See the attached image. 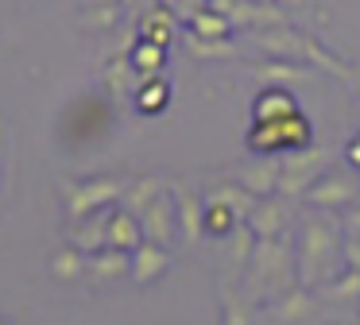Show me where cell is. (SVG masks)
Returning <instances> with one entry per match:
<instances>
[{"instance_id": "9a60e30c", "label": "cell", "mask_w": 360, "mask_h": 325, "mask_svg": "<svg viewBox=\"0 0 360 325\" xmlns=\"http://www.w3.org/2000/svg\"><path fill=\"white\" fill-rule=\"evenodd\" d=\"M349 155H352V159H356V162H360V144H356V147H352V151H349Z\"/></svg>"}, {"instance_id": "9c48e42d", "label": "cell", "mask_w": 360, "mask_h": 325, "mask_svg": "<svg viewBox=\"0 0 360 325\" xmlns=\"http://www.w3.org/2000/svg\"><path fill=\"white\" fill-rule=\"evenodd\" d=\"M306 310H310V298L298 294V298H290V302H283V306H279V317H302Z\"/></svg>"}, {"instance_id": "52a82bcc", "label": "cell", "mask_w": 360, "mask_h": 325, "mask_svg": "<svg viewBox=\"0 0 360 325\" xmlns=\"http://www.w3.org/2000/svg\"><path fill=\"white\" fill-rule=\"evenodd\" d=\"M244 182L252 186V193H267V190H275V167L248 170V174H244Z\"/></svg>"}, {"instance_id": "30bf717a", "label": "cell", "mask_w": 360, "mask_h": 325, "mask_svg": "<svg viewBox=\"0 0 360 325\" xmlns=\"http://www.w3.org/2000/svg\"><path fill=\"white\" fill-rule=\"evenodd\" d=\"M229 224H233V213H229V209H221V201H217V205L210 209V229L213 232H229Z\"/></svg>"}, {"instance_id": "277c9868", "label": "cell", "mask_w": 360, "mask_h": 325, "mask_svg": "<svg viewBox=\"0 0 360 325\" xmlns=\"http://www.w3.org/2000/svg\"><path fill=\"white\" fill-rule=\"evenodd\" d=\"M314 201H321V205H337V201H349L352 198V186L349 182H321V186H314V193H310Z\"/></svg>"}, {"instance_id": "7a4b0ae2", "label": "cell", "mask_w": 360, "mask_h": 325, "mask_svg": "<svg viewBox=\"0 0 360 325\" xmlns=\"http://www.w3.org/2000/svg\"><path fill=\"white\" fill-rule=\"evenodd\" d=\"M283 205H256L248 213V221H252V232H256V236H264V240H271L275 232L283 229Z\"/></svg>"}, {"instance_id": "5b68a950", "label": "cell", "mask_w": 360, "mask_h": 325, "mask_svg": "<svg viewBox=\"0 0 360 325\" xmlns=\"http://www.w3.org/2000/svg\"><path fill=\"white\" fill-rule=\"evenodd\" d=\"M124 255L120 252H112V255H101V260H94V275L97 279H117V275H124Z\"/></svg>"}, {"instance_id": "7c38bea8", "label": "cell", "mask_w": 360, "mask_h": 325, "mask_svg": "<svg viewBox=\"0 0 360 325\" xmlns=\"http://www.w3.org/2000/svg\"><path fill=\"white\" fill-rule=\"evenodd\" d=\"M229 325H248V317H244V310L236 306V302L229 306Z\"/></svg>"}, {"instance_id": "8fae6325", "label": "cell", "mask_w": 360, "mask_h": 325, "mask_svg": "<svg viewBox=\"0 0 360 325\" xmlns=\"http://www.w3.org/2000/svg\"><path fill=\"white\" fill-rule=\"evenodd\" d=\"M337 298H352V294H360V271H352L349 279H341V286H333Z\"/></svg>"}, {"instance_id": "8992f818", "label": "cell", "mask_w": 360, "mask_h": 325, "mask_svg": "<svg viewBox=\"0 0 360 325\" xmlns=\"http://www.w3.org/2000/svg\"><path fill=\"white\" fill-rule=\"evenodd\" d=\"M151 221H148V236L151 240H163L167 229H171V213H167V205H151Z\"/></svg>"}, {"instance_id": "6da1fadb", "label": "cell", "mask_w": 360, "mask_h": 325, "mask_svg": "<svg viewBox=\"0 0 360 325\" xmlns=\"http://www.w3.org/2000/svg\"><path fill=\"white\" fill-rule=\"evenodd\" d=\"M163 267H167V252H159L155 244H148V248H140V252H136L132 275H136V283H151V279H155Z\"/></svg>"}, {"instance_id": "3957f363", "label": "cell", "mask_w": 360, "mask_h": 325, "mask_svg": "<svg viewBox=\"0 0 360 325\" xmlns=\"http://www.w3.org/2000/svg\"><path fill=\"white\" fill-rule=\"evenodd\" d=\"M136 240H140V229H136L132 217H112V224H109V244L117 248V252H124V248H136Z\"/></svg>"}, {"instance_id": "5bb4252c", "label": "cell", "mask_w": 360, "mask_h": 325, "mask_svg": "<svg viewBox=\"0 0 360 325\" xmlns=\"http://www.w3.org/2000/svg\"><path fill=\"white\" fill-rule=\"evenodd\" d=\"M349 224H352V229H356V232H360V209H356V213H352V217H349Z\"/></svg>"}, {"instance_id": "4fadbf2b", "label": "cell", "mask_w": 360, "mask_h": 325, "mask_svg": "<svg viewBox=\"0 0 360 325\" xmlns=\"http://www.w3.org/2000/svg\"><path fill=\"white\" fill-rule=\"evenodd\" d=\"M345 252H349V263H352V267L360 271V244H356V240H352V244L345 248Z\"/></svg>"}, {"instance_id": "ba28073f", "label": "cell", "mask_w": 360, "mask_h": 325, "mask_svg": "<svg viewBox=\"0 0 360 325\" xmlns=\"http://www.w3.org/2000/svg\"><path fill=\"white\" fill-rule=\"evenodd\" d=\"M55 275H58V279H78V275H82V260H78L74 252H63V255L55 260Z\"/></svg>"}]
</instances>
